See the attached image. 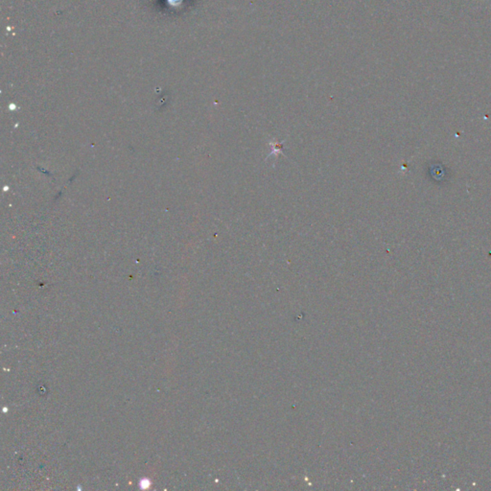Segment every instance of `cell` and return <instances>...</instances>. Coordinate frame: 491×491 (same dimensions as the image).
Wrapping results in <instances>:
<instances>
[{
  "label": "cell",
  "mask_w": 491,
  "mask_h": 491,
  "mask_svg": "<svg viewBox=\"0 0 491 491\" xmlns=\"http://www.w3.org/2000/svg\"><path fill=\"white\" fill-rule=\"evenodd\" d=\"M428 175L434 181L437 183L439 182H444L447 181V173H446V167H444L442 164L435 163V164H430L428 166Z\"/></svg>",
  "instance_id": "1"
}]
</instances>
